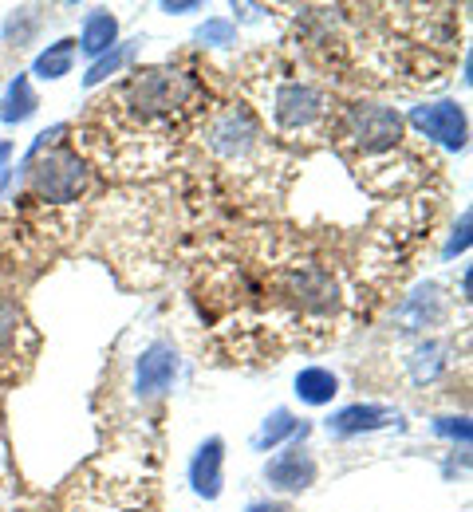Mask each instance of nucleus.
I'll return each instance as SVG.
<instances>
[{
	"instance_id": "obj_20",
	"label": "nucleus",
	"mask_w": 473,
	"mask_h": 512,
	"mask_svg": "<svg viewBox=\"0 0 473 512\" xmlns=\"http://www.w3.org/2000/svg\"><path fill=\"white\" fill-rule=\"evenodd\" d=\"M434 430L446 434V438H462V442H470V422H466V418H438Z\"/></svg>"
},
{
	"instance_id": "obj_23",
	"label": "nucleus",
	"mask_w": 473,
	"mask_h": 512,
	"mask_svg": "<svg viewBox=\"0 0 473 512\" xmlns=\"http://www.w3.org/2000/svg\"><path fill=\"white\" fill-rule=\"evenodd\" d=\"M245 512H288L284 505H276V501H253Z\"/></svg>"
},
{
	"instance_id": "obj_8",
	"label": "nucleus",
	"mask_w": 473,
	"mask_h": 512,
	"mask_svg": "<svg viewBox=\"0 0 473 512\" xmlns=\"http://www.w3.org/2000/svg\"><path fill=\"white\" fill-rule=\"evenodd\" d=\"M399 410L391 406H375V402H355V406H343L328 418V434L332 438H355V434H375V430H387V426H399Z\"/></svg>"
},
{
	"instance_id": "obj_7",
	"label": "nucleus",
	"mask_w": 473,
	"mask_h": 512,
	"mask_svg": "<svg viewBox=\"0 0 473 512\" xmlns=\"http://www.w3.org/2000/svg\"><path fill=\"white\" fill-rule=\"evenodd\" d=\"M174 375H178V351L174 343L158 339L150 343L142 355H138V367H135V390L138 398H162L170 386H174Z\"/></svg>"
},
{
	"instance_id": "obj_16",
	"label": "nucleus",
	"mask_w": 473,
	"mask_h": 512,
	"mask_svg": "<svg viewBox=\"0 0 473 512\" xmlns=\"http://www.w3.org/2000/svg\"><path fill=\"white\" fill-rule=\"evenodd\" d=\"M75 64V40H56V44H48L40 56H36V64L32 71L40 75V79H64Z\"/></svg>"
},
{
	"instance_id": "obj_17",
	"label": "nucleus",
	"mask_w": 473,
	"mask_h": 512,
	"mask_svg": "<svg viewBox=\"0 0 473 512\" xmlns=\"http://www.w3.org/2000/svg\"><path fill=\"white\" fill-rule=\"evenodd\" d=\"M142 44V40H131V44H123V48H111L107 56H99L95 64H91V71L83 75V87H99L103 79H111V75H119L123 67H127V60L135 56V48Z\"/></svg>"
},
{
	"instance_id": "obj_10",
	"label": "nucleus",
	"mask_w": 473,
	"mask_h": 512,
	"mask_svg": "<svg viewBox=\"0 0 473 512\" xmlns=\"http://www.w3.org/2000/svg\"><path fill=\"white\" fill-rule=\"evenodd\" d=\"M28 335V320L24 312L0 296V379L16 375V359H20V339Z\"/></svg>"
},
{
	"instance_id": "obj_2",
	"label": "nucleus",
	"mask_w": 473,
	"mask_h": 512,
	"mask_svg": "<svg viewBox=\"0 0 473 512\" xmlns=\"http://www.w3.org/2000/svg\"><path fill=\"white\" fill-rule=\"evenodd\" d=\"M24 178H28V190L36 201H48V205H71L87 193L91 182V170H87V158L71 146H48V154H32L24 158Z\"/></svg>"
},
{
	"instance_id": "obj_14",
	"label": "nucleus",
	"mask_w": 473,
	"mask_h": 512,
	"mask_svg": "<svg viewBox=\"0 0 473 512\" xmlns=\"http://www.w3.org/2000/svg\"><path fill=\"white\" fill-rule=\"evenodd\" d=\"M292 386H296V398L308 402V406H328L339 394V379L328 367H304Z\"/></svg>"
},
{
	"instance_id": "obj_18",
	"label": "nucleus",
	"mask_w": 473,
	"mask_h": 512,
	"mask_svg": "<svg viewBox=\"0 0 473 512\" xmlns=\"http://www.w3.org/2000/svg\"><path fill=\"white\" fill-rule=\"evenodd\" d=\"M79 512H150V505L123 489H111V497H83Z\"/></svg>"
},
{
	"instance_id": "obj_4",
	"label": "nucleus",
	"mask_w": 473,
	"mask_h": 512,
	"mask_svg": "<svg viewBox=\"0 0 473 512\" xmlns=\"http://www.w3.org/2000/svg\"><path fill=\"white\" fill-rule=\"evenodd\" d=\"M403 115L379 103H355L339 115V123L332 130L339 134V142L347 150H359L363 158H383L391 150L403 146Z\"/></svg>"
},
{
	"instance_id": "obj_12",
	"label": "nucleus",
	"mask_w": 473,
	"mask_h": 512,
	"mask_svg": "<svg viewBox=\"0 0 473 512\" xmlns=\"http://www.w3.org/2000/svg\"><path fill=\"white\" fill-rule=\"evenodd\" d=\"M36 107H40V99L32 91V79L24 71H16L12 83H8V91H4V99H0V123L20 127V123H28L36 115Z\"/></svg>"
},
{
	"instance_id": "obj_3",
	"label": "nucleus",
	"mask_w": 473,
	"mask_h": 512,
	"mask_svg": "<svg viewBox=\"0 0 473 512\" xmlns=\"http://www.w3.org/2000/svg\"><path fill=\"white\" fill-rule=\"evenodd\" d=\"M269 115L272 127L284 138H308V134H324V130L336 127L332 95L320 91L316 83H300V79H288L272 91Z\"/></svg>"
},
{
	"instance_id": "obj_19",
	"label": "nucleus",
	"mask_w": 473,
	"mask_h": 512,
	"mask_svg": "<svg viewBox=\"0 0 473 512\" xmlns=\"http://www.w3.org/2000/svg\"><path fill=\"white\" fill-rule=\"evenodd\" d=\"M198 44H209V48H229L237 44V28L229 20H205L198 28Z\"/></svg>"
},
{
	"instance_id": "obj_5",
	"label": "nucleus",
	"mask_w": 473,
	"mask_h": 512,
	"mask_svg": "<svg viewBox=\"0 0 473 512\" xmlns=\"http://www.w3.org/2000/svg\"><path fill=\"white\" fill-rule=\"evenodd\" d=\"M406 123L418 130L422 138L430 142H442L450 150H466V138H470V119H466V107L462 103H422L406 115Z\"/></svg>"
},
{
	"instance_id": "obj_11",
	"label": "nucleus",
	"mask_w": 473,
	"mask_h": 512,
	"mask_svg": "<svg viewBox=\"0 0 473 512\" xmlns=\"http://www.w3.org/2000/svg\"><path fill=\"white\" fill-rule=\"evenodd\" d=\"M115 40H119V20H115L107 8H91V12L83 16L79 48H83L91 60H99V56H107V52L115 48Z\"/></svg>"
},
{
	"instance_id": "obj_1",
	"label": "nucleus",
	"mask_w": 473,
	"mask_h": 512,
	"mask_svg": "<svg viewBox=\"0 0 473 512\" xmlns=\"http://www.w3.org/2000/svg\"><path fill=\"white\" fill-rule=\"evenodd\" d=\"M198 95L202 87L194 75L174 71V67H146L119 87L115 107L135 127H174L194 111Z\"/></svg>"
},
{
	"instance_id": "obj_9",
	"label": "nucleus",
	"mask_w": 473,
	"mask_h": 512,
	"mask_svg": "<svg viewBox=\"0 0 473 512\" xmlns=\"http://www.w3.org/2000/svg\"><path fill=\"white\" fill-rule=\"evenodd\" d=\"M221 465H225V442L221 438H205L198 453H194V461H190V485H194V493L202 501H217L221 497V485H225Z\"/></svg>"
},
{
	"instance_id": "obj_6",
	"label": "nucleus",
	"mask_w": 473,
	"mask_h": 512,
	"mask_svg": "<svg viewBox=\"0 0 473 512\" xmlns=\"http://www.w3.org/2000/svg\"><path fill=\"white\" fill-rule=\"evenodd\" d=\"M316 473H320L316 457L300 446V442L280 449L276 457H269V465H265V481H269L272 489H280V493H304V489H312L316 485Z\"/></svg>"
},
{
	"instance_id": "obj_13",
	"label": "nucleus",
	"mask_w": 473,
	"mask_h": 512,
	"mask_svg": "<svg viewBox=\"0 0 473 512\" xmlns=\"http://www.w3.org/2000/svg\"><path fill=\"white\" fill-rule=\"evenodd\" d=\"M399 320H403L406 331H422V327H434L442 320V288L438 284H426L418 288L403 308H399Z\"/></svg>"
},
{
	"instance_id": "obj_15",
	"label": "nucleus",
	"mask_w": 473,
	"mask_h": 512,
	"mask_svg": "<svg viewBox=\"0 0 473 512\" xmlns=\"http://www.w3.org/2000/svg\"><path fill=\"white\" fill-rule=\"evenodd\" d=\"M296 434L304 438V434H308V426H300V422L292 418V410H284V406H280V410H272L269 418L261 422V430L253 434V449H261V453H265V449H276L284 438H296Z\"/></svg>"
},
{
	"instance_id": "obj_21",
	"label": "nucleus",
	"mask_w": 473,
	"mask_h": 512,
	"mask_svg": "<svg viewBox=\"0 0 473 512\" xmlns=\"http://www.w3.org/2000/svg\"><path fill=\"white\" fill-rule=\"evenodd\" d=\"M466 249H470V213H462V225H458V233L450 237V245H446V256L466 253Z\"/></svg>"
},
{
	"instance_id": "obj_22",
	"label": "nucleus",
	"mask_w": 473,
	"mask_h": 512,
	"mask_svg": "<svg viewBox=\"0 0 473 512\" xmlns=\"http://www.w3.org/2000/svg\"><path fill=\"white\" fill-rule=\"evenodd\" d=\"M202 8V0H182V4H162V12H170V16H182V12H198Z\"/></svg>"
}]
</instances>
